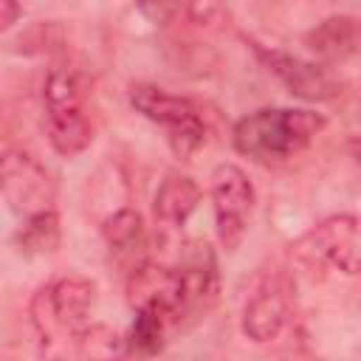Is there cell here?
Wrapping results in <instances>:
<instances>
[{
  "label": "cell",
  "instance_id": "1",
  "mask_svg": "<svg viewBox=\"0 0 361 361\" xmlns=\"http://www.w3.org/2000/svg\"><path fill=\"white\" fill-rule=\"evenodd\" d=\"M324 127L327 118L307 107H259L234 124L231 144L257 164H279L307 149Z\"/></svg>",
  "mask_w": 361,
  "mask_h": 361
},
{
  "label": "cell",
  "instance_id": "2",
  "mask_svg": "<svg viewBox=\"0 0 361 361\" xmlns=\"http://www.w3.org/2000/svg\"><path fill=\"white\" fill-rule=\"evenodd\" d=\"M96 285L85 276H59L31 296V324L42 341L76 338L90 324Z\"/></svg>",
  "mask_w": 361,
  "mask_h": 361
},
{
  "label": "cell",
  "instance_id": "3",
  "mask_svg": "<svg viewBox=\"0 0 361 361\" xmlns=\"http://www.w3.org/2000/svg\"><path fill=\"white\" fill-rule=\"evenodd\" d=\"M130 104L144 118L164 127L166 144L175 152V158L189 161L203 147L206 124L189 99L175 96L158 85H149V82H135V85H130Z\"/></svg>",
  "mask_w": 361,
  "mask_h": 361
},
{
  "label": "cell",
  "instance_id": "4",
  "mask_svg": "<svg viewBox=\"0 0 361 361\" xmlns=\"http://www.w3.org/2000/svg\"><path fill=\"white\" fill-rule=\"evenodd\" d=\"M290 251L307 265L330 268L344 276H361V217L333 214L307 228Z\"/></svg>",
  "mask_w": 361,
  "mask_h": 361
},
{
  "label": "cell",
  "instance_id": "5",
  "mask_svg": "<svg viewBox=\"0 0 361 361\" xmlns=\"http://www.w3.org/2000/svg\"><path fill=\"white\" fill-rule=\"evenodd\" d=\"M0 186L8 209L17 217H31L54 209L56 180L45 164L23 147H6L0 161Z\"/></svg>",
  "mask_w": 361,
  "mask_h": 361
},
{
  "label": "cell",
  "instance_id": "6",
  "mask_svg": "<svg viewBox=\"0 0 361 361\" xmlns=\"http://www.w3.org/2000/svg\"><path fill=\"white\" fill-rule=\"evenodd\" d=\"M212 212H214V228L217 240L226 251L240 248L248 220L257 203L254 183L237 164H220L212 172Z\"/></svg>",
  "mask_w": 361,
  "mask_h": 361
},
{
  "label": "cell",
  "instance_id": "7",
  "mask_svg": "<svg viewBox=\"0 0 361 361\" xmlns=\"http://www.w3.org/2000/svg\"><path fill=\"white\" fill-rule=\"evenodd\" d=\"M293 313V285L285 274H265L245 296L240 327L254 344H268L282 336Z\"/></svg>",
  "mask_w": 361,
  "mask_h": 361
},
{
  "label": "cell",
  "instance_id": "8",
  "mask_svg": "<svg viewBox=\"0 0 361 361\" xmlns=\"http://www.w3.org/2000/svg\"><path fill=\"white\" fill-rule=\"evenodd\" d=\"M178 279V324L206 313L220 290L217 257L206 240H186L175 265Z\"/></svg>",
  "mask_w": 361,
  "mask_h": 361
},
{
  "label": "cell",
  "instance_id": "9",
  "mask_svg": "<svg viewBox=\"0 0 361 361\" xmlns=\"http://www.w3.org/2000/svg\"><path fill=\"white\" fill-rule=\"evenodd\" d=\"M251 48L257 54V59L299 99L305 102H327L338 96V82L327 73L324 65L302 59L296 54L279 51V48H265L259 42L251 39Z\"/></svg>",
  "mask_w": 361,
  "mask_h": 361
},
{
  "label": "cell",
  "instance_id": "10",
  "mask_svg": "<svg viewBox=\"0 0 361 361\" xmlns=\"http://www.w3.org/2000/svg\"><path fill=\"white\" fill-rule=\"evenodd\" d=\"M104 245L124 276L147 259V226L135 209H118L102 223Z\"/></svg>",
  "mask_w": 361,
  "mask_h": 361
},
{
  "label": "cell",
  "instance_id": "11",
  "mask_svg": "<svg viewBox=\"0 0 361 361\" xmlns=\"http://www.w3.org/2000/svg\"><path fill=\"white\" fill-rule=\"evenodd\" d=\"M305 45L324 62H344L361 51V20L353 14H333L305 34Z\"/></svg>",
  "mask_w": 361,
  "mask_h": 361
},
{
  "label": "cell",
  "instance_id": "12",
  "mask_svg": "<svg viewBox=\"0 0 361 361\" xmlns=\"http://www.w3.org/2000/svg\"><path fill=\"white\" fill-rule=\"evenodd\" d=\"M197 203H200V186L195 183V178L183 172H166V178L155 192L152 212L164 228H180L186 226Z\"/></svg>",
  "mask_w": 361,
  "mask_h": 361
},
{
  "label": "cell",
  "instance_id": "13",
  "mask_svg": "<svg viewBox=\"0 0 361 361\" xmlns=\"http://www.w3.org/2000/svg\"><path fill=\"white\" fill-rule=\"evenodd\" d=\"M45 135L51 141V147L65 155L73 158L79 152H85L93 141V127L85 116V107H65V110H45Z\"/></svg>",
  "mask_w": 361,
  "mask_h": 361
},
{
  "label": "cell",
  "instance_id": "14",
  "mask_svg": "<svg viewBox=\"0 0 361 361\" xmlns=\"http://www.w3.org/2000/svg\"><path fill=\"white\" fill-rule=\"evenodd\" d=\"M172 324H175V316L161 305L135 307L133 327L124 336V353L127 355H158L166 344V333Z\"/></svg>",
  "mask_w": 361,
  "mask_h": 361
},
{
  "label": "cell",
  "instance_id": "15",
  "mask_svg": "<svg viewBox=\"0 0 361 361\" xmlns=\"http://www.w3.org/2000/svg\"><path fill=\"white\" fill-rule=\"evenodd\" d=\"M14 245L25 257L51 254L59 245V214H56V209L23 217L20 228L14 231Z\"/></svg>",
  "mask_w": 361,
  "mask_h": 361
},
{
  "label": "cell",
  "instance_id": "16",
  "mask_svg": "<svg viewBox=\"0 0 361 361\" xmlns=\"http://www.w3.org/2000/svg\"><path fill=\"white\" fill-rule=\"evenodd\" d=\"M76 344H79V353L90 358H110L124 353V336H118L104 324H87L76 336Z\"/></svg>",
  "mask_w": 361,
  "mask_h": 361
},
{
  "label": "cell",
  "instance_id": "17",
  "mask_svg": "<svg viewBox=\"0 0 361 361\" xmlns=\"http://www.w3.org/2000/svg\"><path fill=\"white\" fill-rule=\"evenodd\" d=\"M186 17L200 28H217L228 17L226 0H183Z\"/></svg>",
  "mask_w": 361,
  "mask_h": 361
},
{
  "label": "cell",
  "instance_id": "18",
  "mask_svg": "<svg viewBox=\"0 0 361 361\" xmlns=\"http://www.w3.org/2000/svg\"><path fill=\"white\" fill-rule=\"evenodd\" d=\"M141 14L152 23V25H169L180 8L183 0H135Z\"/></svg>",
  "mask_w": 361,
  "mask_h": 361
},
{
  "label": "cell",
  "instance_id": "19",
  "mask_svg": "<svg viewBox=\"0 0 361 361\" xmlns=\"http://www.w3.org/2000/svg\"><path fill=\"white\" fill-rule=\"evenodd\" d=\"M23 17V8L17 0H0V31H8Z\"/></svg>",
  "mask_w": 361,
  "mask_h": 361
}]
</instances>
